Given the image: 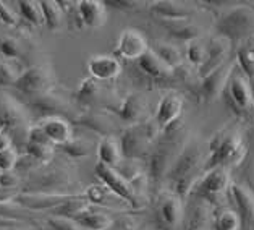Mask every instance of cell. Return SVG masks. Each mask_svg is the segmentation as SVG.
Instances as JSON below:
<instances>
[{
	"label": "cell",
	"instance_id": "6da1fadb",
	"mask_svg": "<svg viewBox=\"0 0 254 230\" xmlns=\"http://www.w3.org/2000/svg\"><path fill=\"white\" fill-rule=\"evenodd\" d=\"M220 36L228 41L245 39L254 34V10L250 7H235L222 16L220 23L217 24Z\"/></svg>",
	"mask_w": 254,
	"mask_h": 230
},
{
	"label": "cell",
	"instance_id": "7a4b0ae2",
	"mask_svg": "<svg viewBox=\"0 0 254 230\" xmlns=\"http://www.w3.org/2000/svg\"><path fill=\"white\" fill-rule=\"evenodd\" d=\"M246 145L238 132H228L225 135H220L219 143L210 148V157L217 160V165L222 167H237L243 162L246 156Z\"/></svg>",
	"mask_w": 254,
	"mask_h": 230
},
{
	"label": "cell",
	"instance_id": "3957f363",
	"mask_svg": "<svg viewBox=\"0 0 254 230\" xmlns=\"http://www.w3.org/2000/svg\"><path fill=\"white\" fill-rule=\"evenodd\" d=\"M96 177L101 180V183L107 188L114 196H117L119 200L128 203L131 208H139L141 204V196L136 193L131 183L127 178H123L115 169L105 167L102 164H96Z\"/></svg>",
	"mask_w": 254,
	"mask_h": 230
},
{
	"label": "cell",
	"instance_id": "277c9868",
	"mask_svg": "<svg viewBox=\"0 0 254 230\" xmlns=\"http://www.w3.org/2000/svg\"><path fill=\"white\" fill-rule=\"evenodd\" d=\"M54 84V75L46 65H33L23 70L18 77L15 88L28 96H46Z\"/></svg>",
	"mask_w": 254,
	"mask_h": 230
},
{
	"label": "cell",
	"instance_id": "5b68a950",
	"mask_svg": "<svg viewBox=\"0 0 254 230\" xmlns=\"http://www.w3.org/2000/svg\"><path fill=\"white\" fill-rule=\"evenodd\" d=\"M149 49L151 47L147 44L146 36L142 34L141 31L134 29V28H127L122 31L119 39H117L115 54L125 60L138 62L142 55L149 51Z\"/></svg>",
	"mask_w": 254,
	"mask_h": 230
},
{
	"label": "cell",
	"instance_id": "8992f818",
	"mask_svg": "<svg viewBox=\"0 0 254 230\" xmlns=\"http://www.w3.org/2000/svg\"><path fill=\"white\" fill-rule=\"evenodd\" d=\"M233 68H235V62L228 60L227 64H224L220 68H217L215 72L209 73L207 77L202 78L201 91H202V94L207 101H214V99H217L220 96L224 86L227 83H230Z\"/></svg>",
	"mask_w": 254,
	"mask_h": 230
},
{
	"label": "cell",
	"instance_id": "52a82bcc",
	"mask_svg": "<svg viewBox=\"0 0 254 230\" xmlns=\"http://www.w3.org/2000/svg\"><path fill=\"white\" fill-rule=\"evenodd\" d=\"M88 72L96 81H112L120 75L122 64L114 55H92L88 60Z\"/></svg>",
	"mask_w": 254,
	"mask_h": 230
},
{
	"label": "cell",
	"instance_id": "ba28073f",
	"mask_svg": "<svg viewBox=\"0 0 254 230\" xmlns=\"http://www.w3.org/2000/svg\"><path fill=\"white\" fill-rule=\"evenodd\" d=\"M76 11L83 26L89 29L102 28L105 21H107V10H105V3L101 2V0H81V2H76Z\"/></svg>",
	"mask_w": 254,
	"mask_h": 230
},
{
	"label": "cell",
	"instance_id": "9c48e42d",
	"mask_svg": "<svg viewBox=\"0 0 254 230\" xmlns=\"http://www.w3.org/2000/svg\"><path fill=\"white\" fill-rule=\"evenodd\" d=\"M41 128L44 130L46 136L52 145H59V146H65L73 140V130L70 122L62 119V117L52 115V117H46L39 122Z\"/></svg>",
	"mask_w": 254,
	"mask_h": 230
},
{
	"label": "cell",
	"instance_id": "30bf717a",
	"mask_svg": "<svg viewBox=\"0 0 254 230\" xmlns=\"http://www.w3.org/2000/svg\"><path fill=\"white\" fill-rule=\"evenodd\" d=\"M230 46L232 42L225 39V37H214L212 41L207 44V60L204 67L199 70V75L204 78L207 77L209 73L215 72L217 68H220L224 64H227V55L230 52Z\"/></svg>",
	"mask_w": 254,
	"mask_h": 230
},
{
	"label": "cell",
	"instance_id": "8fae6325",
	"mask_svg": "<svg viewBox=\"0 0 254 230\" xmlns=\"http://www.w3.org/2000/svg\"><path fill=\"white\" fill-rule=\"evenodd\" d=\"M183 112V99L178 94H169L162 96V99L157 104L156 109V123L160 128H167L170 127L173 122H175Z\"/></svg>",
	"mask_w": 254,
	"mask_h": 230
},
{
	"label": "cell",
	"instance_id": "7c38bea8",
	"mask_svg": "<svg viewBox=\"0 0 254 230\" xmlns=\"http://www.w3.org/2000/svg\"><path fill=\"white\" fill-rule=\"evenodd\" d=\"M96 151H97L99 164L110 167V169H117L123 160L122 145L114 138V136H102L97 143Z\"/></svg>",
	"mask_w": 254,
	"mask_h": 230
},
{
	"label": "cell",
	"instance_id": "4fadbf2b",
	"mask_svg": "<svg viewBox=\"0 0 254 230\" xmlns=\"http://www.w3.org/2000/svg\"><path fill=\"white\" fill-rule=\"evenodd\" d=\"M230 185H232V178H230L228 169L227 167L217 165V167H212V169L204 175L201 182V188L209 195H222V193H225L227 190H230Z\"/></svg>",
	"mask_w": 254,
	"mask_h": 230
},
{
	"label": "cell",
	"instance_id": "5bb4252c",
	"mask_svg": "<svg viewBox=\"0 0 254 230\" xmlns=\"http://www.w3.org/2000/svg\"><path fill=\"white\" fill-rule=\"evenodd\" d=\"M228 84H230V96L235 105H237L240 110L251 109L254 97H253L250 79H248L245 75H233Z\"/></svg>",
	"mask_w": 254,
	"mask_h": 230
},
{
	"label": "cell",
	"instance_id": "9a60e30c",
	"mask_svg": "<svg viewBox=\"0 0 254 230\" xmlns=\"http://www.w3.org/2000/svg\"><path fill=\"white\" fill-rule=\"evenodd\" d=\"M159 214L169 227H177L183 219V203L178 195H165L159 204Z\"/></svg>",
	"mask_w": 254,
	"mask_h": 230
},
{
	"label": "cell",
	"instance_id": "2e32d148",
	"mask_svg": "<svg viewBox=\"0 0 254 230\" xmlns=\"http://www.w3.org/2000/svg\"><path fill=\"white\" fill-rule=\"evenodd\" d=\"M138 67L151 78H167L173 73V70L159 57V55L149 49L142 57L138 60Z\"/></svg>",
	"mask_w": 254,
	"mask_h": 230
},
{
	"label": "cell",
	"instance_id": "e0dca14e",
	"mask_svg": "<svg viewBox=\"0 0 254 230\" xmlns=\"http://www.w3.org/2000/svg\"><path fill=\"white\" fill-rule=\"evenodd\" d=\"M73 221L84 230H107L114 224L112 217H110L107 213H102V211H92L89 208L83 211L81 214H78Z\"/></svg>",
	"mask_w": 254,
	"mask_h": 230
},
{
	"label": "cell",
	"instance_id": "ac0fdd59",
	"mask_svg": "<svg viewBox=\"0 0 254 230\" xmlns=\"http://www.w3.org/2000/svg\"><path fill=\"white\" fill-rule=\"evenodd\" d=\"M230 193L233 196L235 204H237V208H238L237 213H241V216H243L245 221H248V222L254 221V195L251 191L245 188L243 185L232 183Z\"/></svg>",
	"mask_w": 254,
	"mask_h": 230
},
{
	"label": "cell",
	"instance_id": "d6986e66",
	"mask_svg": "<svg viewBox=\"0 0 254 230\" xmlns=\"http://www.w3.org/2000/svg\"><path fill=\"white\" fill-rule=\"evenodd\" d=\"M152 13L162 20H169L172 23H182L188 18L191 10L183 3L177 2H159L152 7Z\"/></svg>",
	"mask_w": 254,
	"mask_h": 230
},
{
	"label": "cell",
	"instance_id": "ffe728a7",
	"mask_svg": "<svg viewBox=\"0 0 254 230\" xmlns=\"http://www.w3.org/2000/svg\"><path fill=\"white\" fill-rule=\"evenodd\" d=\"M151 49L172 68V70H175V68H178L183 64L182 49L175 44H170V42H156L154 47H151Z\"/></svg>",
	"mask_w": 254,
	"mask_h": 230
},
{
	"label": "cell",
	"instance_id": "44dd1931",
	"mask_svg": "<svg viewBox=\"0 0 254 230\" xmlns=\"http://www.w3.org/2000/svg\"><path fill=\"white\" fill-rule=\"evenodd\" d=\"M41 3V10H42V16H44V24L51 29V31H57L60 29L62 23H64V10L59 5V2H54V0H44Z\"/></svg>",
	"mask_w": 254,
	"mask_h": 230
},
{
	"label": "cell",
	"instance_id": "7402d4cb",
	"mask_svg": "<svg viewBox=\"0 0 254 230\" xmlns=\"http://www.w3.org/2000/svg\"><path fill=\"white\" fill-rule=\"evenodd\" d=\"M185 59L188 60L190 65H193L201 70L207 60V44H204L201 39H193V41L187 42Z\"/></svg>",
	"mask_w": 254,
	"mask_h": 230
},
{
	"label": "cell",
	"instance_id": "603a6c76",
	"mask_svg": "<svg viewBox=\"0 0 254 230\" xmlns=\"http://www.w3.org/2000/svg\"><path fill=\"white\" fill-rule=\"evenodd\" d=\"M18 11L24 21H28L33 26H42L44 24V16H42L41 3L34 0H21L18 2Z\"/></svg>",
	"mask_w": 254,
	"mask_h": 230
},
{
	"label": "cell",
	"instance_id": "cb8c5ba5",
	"mask_svg": "<svg viewBox=\"0 0 254 230\" xmlns=\"http://www.w3.org/2000/svg\"><path fill=\"white\" fill-rule=\"evenodd\" d=\"M241 216L233 209L220 211L215 219V230H240Z\"/></svg>",
	"mask_w": 254,
	"mask_h": 230
},
{
	"label": "cell",
	"instance_id": "d4e9b609",
	"mask_svg": "<svg viewBox=\"0 0 254 230\" xmlns=\"http://www.w3.org/2000/svg\"><path fill=\"white\" fill-rule=\"evenodd\" d=\"M237 64L245 72V77L250 79L254 75V44H246L237 54Z\"/></svg>",
	"mask_w": 254,
	"mask_h": 230
},
{
	"label": "cell",
	"instance_id": "484cf974",
	"mask_svg": "<svg viewBox=\"0 0 254 230\" xmlns=\"http://www.w3.org/2000/svg\"><path fill=\"white\" fill-rule=\"evenodd\" d=\"M21 55V44L20 41L11 36L0 37V57L5 60H13Z\"/></svg>",
	"mask_w": 254,
	"mask_h": 230
},
{
	"label": "cell",
	"instance_id": "4316f807",
	"mask_svg": "<svg viewBox=\"0 0 254 230\" xmlns=\"http://www.w3.org/2000/svg\"><path fill=\"white\" fill-rule=\"evenodd\" d=\"M20 75L21 72L13 64L0 57V86H15Z\"/></svg>",
	"mask_w": 254,
	"mask_h": 230
},
{
	"label": "cell",
	"instance_id": "83f0119b",
	"mask_svg": "<svg viewBox=\"0 0 254 230\" xmlns=\"http://www.w3.org/2000/svg\"><path fill=\"white\" fill-rule=\"evenodd\" d=\"M26 153L34 160L39 162H49L54 157V148L52 145H31L26 143Z\"/></svg>",
	"mask_w": 254,
	"mask_h": 230
},
{
	"label": "cell",
	"instance_id": "f1b7e54d",
	"mask_svg": "<svg viewBox=\"0 0 254 230\" xmlns=\"http://www.w3.org/2000/svg\"><path fill=\"white\" fill-rule=\"evenodd\" d=\"M18 162V154L13 148L0 151V172H11Z\"/></svg>",
	"mask_w": 254,
	"mask_h": 230
},
{
	"label": "cell",
	"instance_id": "f546056e",
	"mask_svg": "<svg viewBox=\"0 0 254 230\" xmlns=\"http://www.w3.org/2000/svg\"><path fill=\"white\" fill-rule=\"evenodd\" d=\"M49 226H51L54 230H84V229L79 227L73 219H68V217H59V216L49 217Z\"/></svg>",
	"mask_w": 254,
	"mask_h": 230
},
{
	"label": "cell",
	"instance_id": "4dcf8cb0",
	"mask_svg": "<svg viewBox=\"0 0 254 230\" xmlns=\"http://www.w3.org/2000/svg\"><path fill=\"white\" fill-rule=\"evenodd\" d=\"M26 143H31V145H52L49 138L46 136L44 130L41 128V125H33L28 130V136H26ZM54 146V145H52Z\"/></svg>",
	"mask_w": 254,
	"mask_h": 230
},
{
	"label": "cell",
	"instance_id": "1f68e13d",
	"mask_svg": "<svg viewBox=\"0 0 254 230\" xmlns=\"http://www.w3.org/2000/svg\"><path fill=\"white\" fill-rule=\"evenodd\" d=\"M65 151L73 157H83V156H88L89 149L84 148L81 141H73L71 140L68 145H65Z\"/></svg>",
	"mask_w": 254,
	"mask_h": 230
},
{
	"label": "cell",
	"instance_id": "d6a6232c",
	"mask_svg": "<svg viewBox=\"0 0 254 230\" xmlns=\"http://www.w3.org/2000/svg\"><path fill=\"white\" fill-rule=\"evenodd\" d=\"M20 183V178L13 172H0V188H15Z\"/></svg>",
	"mask_w": 254,
	"mask_h": 230
},
{
	"label": "cell",
	"instance_id": "836d02e7",
	"mask_svg": "<svg viewBox=\"0 0 254 230\" xmlns=\"http://www.w3.org/2000/svg\"><path fill=\"white\" fill-rule=\"evenodd\" d=\"M97 91V84H96V79H84V81L81 83V88H79L78 91V96L79 97H91L94 96V92Z\"/></svg>",
	"mask_w": 254,
	"mask_h": 230
},
{
	"label": "cell",
	"instance_id": "e575fe53",
	"mask_svg": "<svg viewBox=\"0 0 254 230\" xmlns=\"http://www.w3.org/2000/svg\"><path fill=\"white\" fill-rule=\"evenodd\" d=\"M0 21H3L8 26H16V16L3 2H0Z\"/></svg>",
	"mask_w": 254,
	"mask_h": 230
},
{
	"label": "cell",
	"instance_id": "d590c367",
	"mask_svg": "<svg viewBox=\"0 0 254 230\" xmlns=\"http://www.w3.org/2000/svg\"><path fill=\"white\" fill-rule=\"evenodd\" d=\"M11 148V138L7 130L0 128V151H7Z\"/></svg>",
	"mask_w": 254,
	"mask_h": 230
},
{
	"label": "cell",
	"instance_id": "8d00e7d4",
	"mask_svg": "<svg viewBox=\"0 0 254 230\" xmlns=\"http://www.w3.org/2000/svg\"><path fill=\"white\" fill-rule=\"evenodd\" d=\"M11 221H8V219H3V217H0V224H10Z\"/></svg>",
	"mask_w": 254,
	"mask_h": 230
},
{
	"label": "cell",
	"instance_id": "74e56055",
	"mask_svg": "<svg viewBox=\"0 0 254 230\" xmlns=\"http://www.w3.org/2000/svg\"><path fill=\"white\" fill-rule=\"evenodd\" d=\"M251 110H253V114H254V101H253V105H251Z\"/></svg>",
	"mask_w": 254,
	"mask_h": 230
}]
</instances>
